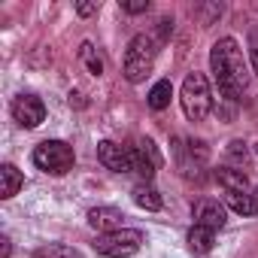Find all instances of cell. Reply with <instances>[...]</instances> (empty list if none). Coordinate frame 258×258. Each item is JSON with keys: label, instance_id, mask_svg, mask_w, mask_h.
I'll return each instance as SVG.
<instances>
[{"label": "cell", "instance_id": "12", "mask_svg": "<svg viewBox=\"0 0 258 258\" xmlns=\"http://www.w3.org/2000/svg\"><path fill=\"white\" fill-rule=\"evenodd\" d=\"M131 198H134V204H137V207H143V210H149V213H158V210L164 207L161 191H158L152 182H140V185H134Z\"/></svg>", "mask_w": 258, "mask_h": 258}, {"label": "cell", "instance_id": "18", "mask_svg": "<svg viewBox=\"0 0 258 258\" xmlns=\"http://www.w3.org/2000/svg\"><path fill=\"white\" fill-rule=\"evenodd\" d=\"M79 61L85 64V70H88L91 76H103V67H106V64H103L100 52L94 49V43H88V40H85V43L79 46Z\"/></svg>", "mask_w": 258, "mask_h": 258}, {"label": "cell", "instance_id": "20", "mask_svg": "<svg viewBox=\"0 0 258 258\" xmlns=\"http://www.w3.org/2000/svg\"><path fill=\"white\" fill-rule=\"evenodd\" d=\"M228 158H231V161H240V164H249V149H246V143H243V140H234V143L228 146Z\"/></svg>", "mask_w": 258, "mask_h": 258}, {"label": "cell", "instance_id": "10", "mask_svg": "<svg viewBox=\"0 0 258 258\" xmlns=\"http://www.w3.org/2000/svg\"><path fill=\"white\" fill-rule=\"evenodd\" d=\"M131 152H134V173L143 176V182H152V176H155V170L161 164V158L155 152V143L149 137L137 140V146H131Z\"/></svg>", "mask_w": 258, "mask_h": 258}, {"label": "cell", "instance_id": "2", "mask_svg": "<svg viewBox=\"0 0 258 258\" xmlns=\"http://www.w3.org/2000/svg\"><path fill=\"white\" fill-rule=\"evenodd\" d=\"M155 55H158V40L149 34H137L127 43V52H124V79L134 85L143 82L155 64Z\"/></svg>", "mask_w": 258, "mask_h": 258}, {"label": "cell", "instance_id": "13", "mask_svg": "<svg viewBox=\"0 0 258 258\" xmlns=\"http://www.w3.org/2000/svg\"><path fill=\"white\" fill-rule=\"evenodd\" d=\"M185 240H188V249H191L195 255H207V252L213 249V243H216V231L201 228V225H191L188 234H185Z\"/></svg>", "mask_w": 258, "mask_h": 258}, {"label": "cell", "instance_id": "23", "mask_svg": "<svg viewBox=\"0 0 258 258\" xmlns=\"http://www.w3.org/2000/svg\"><path fill=\"white\" fill-rule=\"evenodd\" d=\"M76 13L85 19V16H91V13H97V4H76Z\"/></svg>", "mask_w": 258, "mask_h": 258}, {"label": "cell", "instance_id": "21", "mask_svg": "<svg viewBox=\"0 0 258 258\" xmlns=\"http://www.w3.org/2000/svg\"><path fill=\"white\" fill-rule=\"evenodd\" d=\"M121 10H124V13H131V16H137V13H146V10H149V0H124V4H121Z\"/></svg>", "mask_w": 258, "mask_h": 258}, {"label": "cell", "instance_id": "8", "mask_svg": "<svg viewBox=\"0 0 258 258\" xmlns=\"http://www.w3.org/2000/svg\"><path fill=\"white\" fill-rule=\"evenodd\" d=\"M97 161L112 173H134V152L131 146H118L112 140H103L97 146Z\"/></svg>", "mask_w": 258, "mask_h": 258}, {"label": "cell", "instance_id": "11", "mask_svg": "<svg viewBox=\"0 0 258 258\" xmlns=\"http://www.w3.org/2000/svg\"><path fill=\"white\" fill-rule=\"evenodd\" d=\"M88 225L97 228L100 234H109V231L124 228V213L115 207H94V210H88Z\"/></svg>", "mask_w": 258, "mask_h": 258}, {"label": "cell", "instance_id": "1", "mask_svg": "<svg viewBox=\"0 0 258 258\" xmlns=\"http://www.w3.org/2000/svg\"><path fill=\"white\" fill-rule=\"evenodd\" d=\"M210 67H213L219 97L228 100V103H240V97L249 85V73H246V61H243V52H240L234 37H222V40L213 43Z\"/></svg>", "mask_w": 258, "mask_h": 258}, {"label": "cell", "instance_id": "3", "mask_svg": "<svg viewBox=\"0 0 258 258\" xmlns=\"http://www.w3.org/2000/svg\"><path fill=\"white\" fill-rule=\"evenodd\" d=\"M182 112L188 121H204L213 109V94H210V82L204 73H188L182 82Z\"/></svg>", "mask_w": 258, "mask_h": 258}, {"label": "cell", "instance_id": "14", "mask_svg": "<svg viewBox=\"0 0 258 258\" xmlns=\"http://www.w3.org/2000/svg\"><path fill=\"white\" fill-rule=\"evenodd\" d=\"M213 176H216V182H219L225 191H249V182H246V173H243V170H234V167H219Z\"/></svg>", "mask_w": 258, "mask_h": 258}, {"label": "cell", "instance_id": "7", "mask_svg": "<svg viewBox=\"0 0 258 258\" xmlns=\"http://www.w3.org/2000/svg\"><path fill=\"white\" fill-rule=\"evenodd\" d=\"M10 112H13V118L25 127V131H34V127H40L43 118H46V103L37 94H19L13 100Z\"/></svg>", "mask_w": 258, "mask_h": 258}, {"label": "cell", "instance_id": "17", "mask_svg": "<svg viewBox=\"0 0 258 258\" xmlns=\"http://www.w3.org/2000/svg\"><path fill=\"white\" fill-rule=\"evenodd\" d=\"M170 97H173V85H170V79H158V82L152 85V91H149L146 103H149L155 112H161V109H167V106H170Z\"/></svg>", "mask_w": 258, "mask_h": 258}, {"label": "cell", "instance_id": "5", "mask_svg": "<svg viewBox=\"0 0 258 258\" xmlns=\"http://www.w3.org/2000/svg\"><path fill=\"white\" fill-rule=\"evenodd\" d=\"M140 246H143V231L140 228H118V231L100 234L94 240L97 255H106V258H127V255L140 252Z\"/></svg>", "mask_w": 258, "mask_h": 258}, {"label": "cell", "instance_id": "19", "mask_svg": "<svg viewBox=\"0 0 258 258\" xmlns=\"http://www.w3.org/2000/svg\"><path fill=\"white\" fill-rule=\"evenodd\" d=\"M34 258H85V255L73 246H64V243H46L34 252Z\"/></svg>", "mask_w": 258, "mask_h": 258}, {"label": "cell", "instance_id": "15", "mask_svg": "<svg viewBox=\"0 0 258 258\" xmlns=\"http://www.w3.org/2000/svg\"><path fill=\"white\" fill-rule=\"evenodd\" d=\"M225 204L240 216H255L258 213V201L249 191H225Z\"/></svg>", "mask_w": 258, "mask_h": 258}, {"label": "cell", "instance_id": "9", "mask_svg": "<svg viewBox=\"0 0 258 258\" xmlns=\"http://www.w3.org/2000/svg\"><path fill=\"white\" fill-rule=\"evenodd\" d=\"M191 216H195V225L210 228V231H222L225 222H228V213H225V207L216 198H201L191 207Z\"/></svg>", "mask_w": 258, "mask_h": 258}, {"label": "cell", "instance_id": "6", "mask_svg": "<svg viewBox=\"0 0 258 258\" xmlns=\"http://www.w3.org/2000/svg\"><path fill=\"white\" fill-rule=\"evenodd\" d=\"M173 155H176V167L182 176H198L201 167L207 164V143L201 140H185V137H176L173 140Z\"/></svg>", "mask_w": 258, "mask_h": 258}, {"label": "cell", "instance_id": "4", "mask_svg": "<svg viewBox=\"0 0 258 258\" xmlns=\"http://www.w3.org/2000/svg\"><path fill=\"white\" fill-rule=\"evenodd\" d=\"M34 167L43 170V173H52V176H64L67 170H73V146L64 143V140H43L37 149H34Z\"/></svg>", "mask_w": 258, "mask_h": 258}, {"label": "cell", "instance_id": "16", "mask_svg": "<svg viewBox=\"0 0 258 258\" xmlns=\"http://www.w3.org/2000/svg\"><path fill=\"white\" fill-rule=\"evenodd\" d=\"M0 176H4V188H0V198H4V201L16 198L19 188L25 185V176L19 173V167H16V164H4V167H0Z\"/></svg>", "mask_w": 258, "mask_h": 258}, {"label": "cell", "instance_id": "25", "mask_svg": "<svg viewBox=\"0 0 258 258\" xmlns=\"http://www.w3.org/2000/svg\"><path fill=\"white\" fill-rule=\"evenodd\" d=\"M255 201H258V188H255Z\"/></svg>", "mask_w": 258, "mask_h": 258}, {"label": "cell", "instance_id": "26", "mask_svg": "<svg viewBox=\"0 0 258 258\" xmlns=\"http://www.w3.org/2000/svg\"><path fill=\"white\" fill-rule=\"evenodd\" d=\"M255 155H258V146H255Z\"/></svg>", "mask_w": 258, "mask_h": 258}, {"label": "cell", "instance_id": "24", "mask_svg": "<svg viewBox=\"0 0 258 258\" xmlns=\"http://www.w3.org/2000/svg\"><path fill=\"white\" fill-rule=\"evenodd\" d=\"M0 258H10V252H13V243H10V237H0Z\"/></svg>", "mask_w": 258, "mask_h": 258}, {"label": "cell", "instance_id": "22", "mask_svg": "<svg viewBox=\"0 0 258 258\" xmlns=\"http://www.w3.org/2000/svg\"><path fill=\"white\" fill-rule=\"evenodd\" d=\"M249 58H252V67L258 73V28L249 31Z\"/></svg>", "mask_w": 258, "mask_h": 258}]
</instances>
